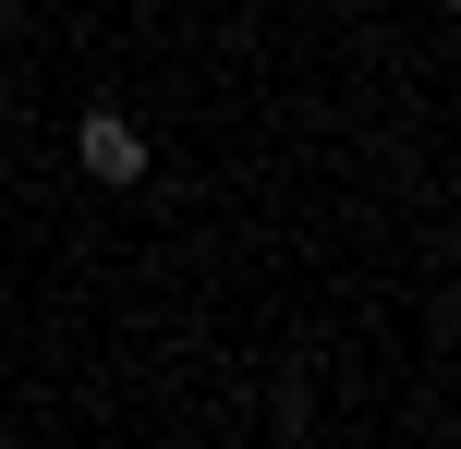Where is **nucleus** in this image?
Here are the masks:
<instances>
[{"mask_svg": "<svg viewBox=\"0 0 461 449\" xmlns=\"http://www.w3.org/2000/svg\"><path fill=\"white\" fill-rule=\"evenodd\" d=\"M86 170H97V183H146V134L122 110H86Z\"/></svg>", "mask_w": 461, "mask_h": 449, "instance_id": "nucleus-1", "label": "nucleus"}]
</instances>
